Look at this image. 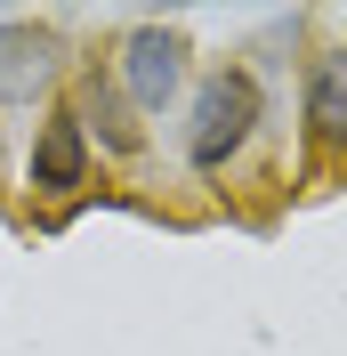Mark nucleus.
<instances>
[{
	"label": "nucleus",
	"mask_w": 347,
	"mask_h": 356,
	"mask_svg": "<svg viewBox=\"0 0 347 356\" xmlns=\"http://www.w3.org/2000/svg\"><path fill=\"white\" fill-rule=\"evenodd\" d=\"M186 33L178 24H130L121 33V49H113V89L130 97V113L146 122V113H170L178 89H186Z\"/></svg>",
	"instance_id": "f03ea898"
},
{
	"label": "nucleus",
	"mask_w": 347,
	"mask_h": 356,
	"mask_svg": "<svg viewBox=\"0 0 347 356\" xmlns=\"http://www.w3.org/2000/svg\"><path fill=\"white\" fill-rule=\"evenodd\" d=\"M259 122H266V97H259V73H251V65L202 73L194 122H186V162H194V178H218L242 146H251V130H259Z\"/></svg>",
	"instance_id": "f257e3e1"
},
{
	"label": "nucleus",
	"mask_w": 347,
	"mask_h": 356,
	"mask_svg": "<svg viewBox=\"0 0 347 356\" xmlns=\"http://www.w3.org/2000/svg\"><path fill=\"white\" fill-rule=\"evenodd\" d=\"M73 113H81V130H89V154L105 146V154H146V122L130 113V97L113 89V73H97V65H81V89L65 97Z\"/></svg>",
	"instance_id": "423d86ee"
},
{
	"label": "nucleus",
	"mask_w": 347,
	"mask_h": 356,
	"mask_svg": "<svg viewBox=\"0 0 347 356\" xmlns=\"http://www.w3.org/2000/svg\"><path fill=\"white\" fill-rule=\"evenodd\" d=\"M89 130H81V113L73 106H49L41 113V130H33V154H24V186L41 202H81L89 186Z\"/></svg>",
	"instance_id": "7ed1b4c3"
},
{
	"label": "nucleus",
	"mask_w": 347,
	"mask_h": 356,
	"mask_svg": "<svg viewBox=\"0 0 347 356\" xmlns=\"http://www.w3.org/2000/svg\"><path fill=\"white\" fill-rule=\"evenodd\" d=\"M57 73H65V49H57L49 24H8V17H0V106L49 97Z\"/></svg>",
	"instance_id": "39448f33"
},
{
	"label": "nucleus",
	"mask_w": 347,
	"mask_h": 356,
	"mask_svg": "<svg viewBox=\"0 0 347 356\" xmlns=\"http://www.w3.org/2000/svg\"><path fill=\"white\" fill-rule=\"evenodd\" d=\"M299 130H307V154H347V41L307 57Z\"/></svg>",
	"instance_id": "20e7f679"
}]
</instances>
